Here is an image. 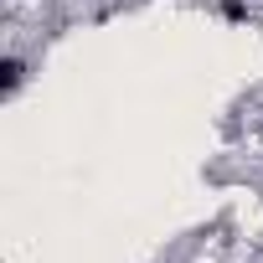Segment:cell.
<instances>
[{
	"mask_svg": "<svg viewBox=\"0 0 263 263\" xmlns=\"http://www.w3.org/2000/svg\"><path fill=\"white\" fill-rule=\"evenodd\" d=\"M31 62H36V52L31 47H6V78H0V88H6V98H16L21 88H26V78H31Z\"/></svg>",
	"mask_w": 263,
	"mask_h": 263,
	"instance_id": "cell-1",
	"label": "cell"
}]
</instances>
